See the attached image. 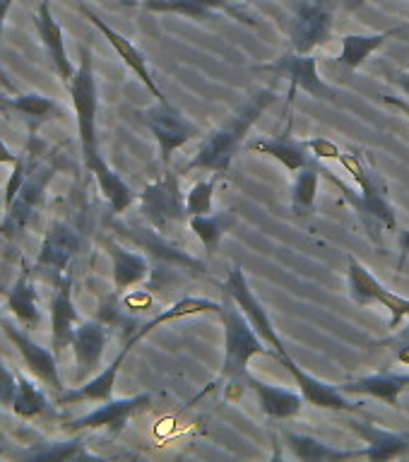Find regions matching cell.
I'll use <instances>...</instances> for the list:
<instances>
[{
    "mask_svg": "<svg viewBox=\"0 0 409 462\" xmlns=\"http://www.w3.org/2000/svg\"><path fill=\"white\" fill-rule=\"evenodd\" d=\"M3 101H5V99H3V97H0V104H3Z\"/></svg>",
    "mask_w": 409,
    "mask_h": 462,
    "instance_id": "7dc6e473",
    "label": "cell"
},
{
    "mask_svg": "<svg viewBox=\"0 0 409 462\" xmlns=\"http://www.w3.org/2000/svg\"><path fill=\"white\" fill-rule=\"evenodd\" d=\"M284 439H287L294 457H299L302 462H342L364 457V450H338V448H330L323 440L303 436V433H284Z\"/></svg>",
    "mask_w": 409,
    "mask_h": 462,
    "instance_id": "f546056e",
    "label": "cell"
},
{
    "mask_svg": "<svg viewBox=\"0 0 409 462\" xmlns=\"http://www.w3.org/2000/svg\"><path fill=\"white\" fill-rule=\"evenodd\" d=\"M332 7L328 0H303L289 24L292 51L311 53L332 36Z\"/></svg>",
    "mask_w": 409,
    "mask_h": 462,
    "instance_id": "30bf717a",
    "label": "cell"
},
{
    "mask_svg": "<svg viewBox=\"0 0 409 462\" xmlns=\"http://www.w3.org/2000/svg\"><path fill=\"white\" fill-rule=\"evenodd\" d=\"M253 152H258V154H267V157L277 159L284 169L289 171H299L303 169L309 162V147L306 143H299L292 137V116H289L287 128L282 130L280 137H274V140H265V137H260V140H253L248 144Z\"/></svg>",
    "mask_w": 409,
    "mask_h": 462,
    "instance_id": "603a6c76",
    "label": "cell"
},
{
    "mask_svg": "<svg viewBox=\"0 0 409 462\" xmlns=\"http://www.w3.org/2000/svg\"><path fill=\"white\" fill-rule=\"evenodd\" d=\"M246 385L258 395L260 410L265 411L270 419H292L302 411V393H292V390L280 388V385H267L256 375H248Z\"/></svg>",
    "mask_w": 409,
    "mask_h": 462,
    "instance_id": "cb8c5ba5",
    "label": "cell"
},
{
    "mask_svg": "<svg viewBox=\"0 0 409 462\" xmlns=\"http://www.w3.org/2000/svg\"><path fill=\"white\" fill-rule=\"evenodd\" d=\"M78 323V309L72 303V274L65 273L58 280L56 296L51 303V345H53L56 356H60L72 345V335H75Z\"/></svg>",
    "mask_w": 409,
    "mask_h": 462,
    "instance_id": "9a60e30c",
    "label": "cell"
},
{
    "mask_svg": "<svg viewBox=\"0 0 409 462\" xmlns=\"http://www.w3.org/2000/svg\"><path fill=\"white\" fill-rule=\"evenodd\" d=\"M318 183H321V169L316 164H306L296 173L292 186V209L296 217H309L316 209Z\"/></svg>",
    "mask_w": 409,
    "mask_h": 462,
    "instance_id": "1f68e13d",
    "label": "cell"
},
{
    "mask_svg": "<svg viewBox=\"0 0 409 462\" xmlns=\"http://www.w3.org/2000/svg\"><path fill=\"white\" fill-rule=\"evenodd\" d=\"M3 332L7 335V339L17 346V352L22 354V359L27 364V368L39 378V381L46 385V388H53L58 393H63V381H60V374H58V356L56 352H49L46 346H39L34 339L29 337L27 332L17 328L13 323H0Z\"/></svg>",
    "mask_w": 409,
    "mask_h": 462,
    "instance_id": "5bb4252c",
    "label": "cell"
},
{
    "mask_svg": "<svg viewBox=\"0 0 409 462\" xmlns=\"http://www.w3.org/2000/svg\"><path fill=\"white\" fill-rule=\"evenodd\" d=\"M395 349H397V361H400V364H407L409 366V332L400 335Z\"/></svg>",
    "mask_w": 409,
    "mask_h": 462,
    "instance_id": "ab89813d",
    "label": "cell"
},
{
    "mask_svg": "<svg viewBox=\"0 0 409 462\" xmlns=\"http://www.w3.org/2000/svg\"><path fill=\"white\" fill-rule=\"evenodd\" d=\"M222 309V303L209 301V299H195V296H183L179 301L164 309L159 316H154L152 320H147L144 325H140L135 332H133V337L125 342L128 349H133V345H137L144 335H150L152 330H157L159 325L172 323V320H179V318H193V316H202V313H219Z\"/></svg>",
    "mask_w": 409,
    "mask_h": 462,
    "instance_id": "4316f807",
    "label": "cell"
},
{
    "mask_svg": "<svg viewBox=\"0 0 409 462\" xmlns=\"http://www.w3.org/2000/svg\"><path fill=\"white\" fill-rule=\"evenodd\" d=\"M390 79H393V82H395V85L409 97V72H393Z\"/></svg>",
    "mask_w": 409,
    "mask_h": 462,
    "instance_id": "b9f144b4",
    "label": "cell"
},
{
    "mask_svg": "<svg viewBox=\"0 0 409 462\" xmlns=\"http://www.w3.org/2000/svg\"><path fill=\"white\" fill-rule=\"evenodd\" d=\"M0 323H3V318H0Z\"/></svg>",
    "mask_w": 409,
    "mask_h": 462,
    "instance_id": "681fc988",
    "label": "cell"
},
{
    "mask_svg": "<svg viewBox=\"0 0 409 462\" xmlns=\"http://www.w3.org/2000/svg\"><path fill=\"white\" fill-rule=\"evenodd\" d=\"M222 291L229 296L231 301L237 303L238 309H241V313L248 318V323L256 328V332H258L260 337L265 339L267 345L273 346L274 352H277V359L284 356V354H289L284 342H282L277 330H274V325L273 320H270V316H267V310L263 309V303L258 301V296L253 294L251 284H248V280H246L244 267L241 265L231 267L229 277H227V282L222 284Z\"/></svg>",
    "mask_w": 409,
    "mask_h": 462,
    "instance_id": "9c48e42d",
    "label": "cell"
},
{
    "mask_svg": "<svg viewBox=\"0 0 409 462\" xmlns=\"http://www.w3.org/2000/svg\"><path fill=\"white\" fill-rule=\"evenodd\" d=\"M246 3H253V0H246Z\"/></svg>",
    "mask_w": 409,
    "mask_h": 462,
    "instance_id": "c3c4849f",
    "label": "cell"
},
{
    "mask_svg": "<svg viewBox=\"0 0 409 462\" xmlns=\"http://www.w3.org/2000/svg\"><path fill=\"white\" fill-rule=\"evenodd\" d=\"M352 431L364 439L368 443L364 448V457L371 462H388L395 460V457H403L409 450V440L404 436L395 431H388V429H381V426L371 424V421H349Z\"/></svg>",
    "mask_w": 409,
    "mask_h": 462,
    "instance_id": "ffe728a7",
    "label": "cell"
},
{
    "mask_svg": "<svg viewBox=\"0 0 409 462\" xmlns=\"http://www.w3.org/2000/svg\"><path fill=\"white\" fill-rule=\"evenodd\" d=\"M14 393H17V375H13V371L0 359V407L3 410H13Z\"/></svg>",
    "mask_w": 409,
    "mask_h": 462,
    "instance_id": "8d00e7d4",
    "label": "cell"
},
{
    "mask_svg": "<svg viewBox=\"0 0 409 462\" xmlns=\"http://www.w3.org/2000/svg\"><path fill=\"white\" fill-rule=\"evenodd\" d=\"M53 176H56V162L36 159L22 180L20 190L5 205V217L0 222V236L7 238V241H17L27 231V226L34 222V217L42 209L46 188L53 180Z\"/></svg>",
    "mask_w": 409,
    "mask_h": 462,
    "instance_id": "5b68a950",
    "label": "cell"
},
{
    "mask_svg": "<svg viewBox=\"0 0 409 462\" xmlns=\"http://www.w3.org/2000/svg\"><path fill=\"white\" fill-rule=\"evenodd\" d=\"M17 154H13V152L7 150V144L0 140V164H7V166H14L17 164Z\"/></svg>",
    "mask_w": 409,
    "mask_h": 462,
    "instance_id": "60d3db41",
    "label": "cell"
},
{
    "mask_svg": "<svg viewBox=\"0 0 409 462\" xmlns=\"http://www.w3.org/2000/svg\"><path fill=\"white\" fill-rule=\"evenodd\" d=\"M345 395H368L397 407V400L409 390V374H374L339 385Z\"/></svg>",
    "mask_w": 409,
    "mask_h": 462,
    "instance_id": "7402d4cb",
    "label": "cell"
},
{
    "mask_svg": "<svg viewBox=\"0 0 409 462\" xmlns=\"http://www.w3.org/2000/svg\"><path fill=\"white\" fill-rule=\"evenodd\" d=\"M364 3H368V0H357V3H354V7H357V5H364Z\"/></svg>",
    "mask_w": 409,
    "mask_h": 462,
    "instance_id": "bcb514c9",
    "label": "cell"
},
{
    "mask_svg": "<svg viewBox=\"0 0 409 462\" xmlns=\"http://www.w3.org/2000/svg\"><path fill=\"white\" fill-rule=\"evenodd\" d=\"M237 224L234 209H224V212H212V215H195L188 217V226L195 236L202 241V248L208 255L217 251V245L224 238V234Z\"/></svg>",
    "mask_w": 409,
    "mask_h": 462,
    "instance_id": "4dcf8cb0",
    "label": "cell"
},
{
    "mask_svg": "<svg viewBox=\"0 0 409 462\" xmlns=\"http://www.w3.org/2000/svg\"><path fill=\"white\" fill-rule=\"evenodd\" d=\"M219 318L224 325V364L222 378L229 381H248V361L253 356H273L277 359V352L260 337L256 328L248 323V318L241 313L237 303H222Z\"/></svg>",
    "mask_w": 409,
    "mask_h": 462,
    "instance_id": "277c9868",
    "label": "cell"
},
{
    "mask_svg": "<svg viewBox=\"0 0 409 462\" xmlns=\"http://www.w3.org/2000/svg\"><path fill=\"white\" fill-rule=\"evenodd\" d=\"M152 402L150 393H140L135 397H123V400H107L99 410L89 411L85 417L75 419L70 424H65V431L79 433L92 431V429H108V431H121L135 411L147 410Z\"/></svg>",
    "mask_w": 409,
    "mask_h": 462,
    "instance_id": "7c38bea8",
    "label": "cell"
},
{
    "mask_svg": "<svg viewBox=\"0 0 409 462\" xmlns=\"http://www.w3.org/2000/svg\"><path fill=\"white\" fill-rule=\"evenodd\" d=\"M349 296L359 306H374V303H378V306L386 309V303L393 296V291L383 287L381 282L371 274V270L352 255L349 258Z\"/></svg>",
    "mask_w": 409,
    "mask_h": 462,
    "instance_id": "f1b7e54d",
    "label": "cell"
},
{
    "mask_svg": "<svg viewBox=\"0 0 409 462\" xmlns=\"http://www.w3.org/2000/svg\"><path fill=\"white\" fill-rule=\"evenodd\" d=\"M7 309L13 310V316L20 320L24 328L36 330L42 323V310H39V296H36L34 282H32V270L27 260H22V273L17 282L7 294Z\"/></svg>",
    "mask_w": 409,
    "mask_h": 462,
    "instance_id": "d4e9b609",
    "label": "cell"
},
{
    "mask_svg": "<svg viewBox=\"0 0 409 462\" xmlns=\"http://www.w3.org/2000/svg\"><path fill=\"white\" fill-rule=\"evenodd\" d=\"M143 123L152 130V135L159 144V157L162 164H169L173 157V152L181 150L183 144L200 135V128L191 123L186 116L181 114L179 108L172 106L169 101H157L154 106L143 111Z\"/></svg>",
    "mask_w": 409,
    "mask_h": 462,
    "instance_id": "52a82bcc",
    "label": "cell"
},
{
    "mask_svg": "<svg viewBox=\"0 0 409 462\" xmlns=\"http://www.w3.org/2000/svg\"><path fill=\"white\" fill-rule=\"evenodd\" d=\"M107 251L111 255V263H114V284L118 294H123V291H128V289L137 287V284H143L147 280L150 263H147L144 255L123 248V245H118L111 238L107 241Z\"/></svg>",
    "mask_w": 409,
    "mask_h": 462,
    "instance_id": "484cf974",
    "label": "cell"
},
{
    "mask_svg": "<svg viewBox=\"0 0 409 462\" xmlns=\"http://www.w3.org/2000/svg\"><path fill=\"white\" fill-rule=\"evenodd\" d=\"M128 346H123L121 354L116 356L111 364H108L104 371H101L99 375H94V378H89L87 383H82V385H78V388L68 390V393H60L58 395V404H72V402H107V400H111V395H114V385H116V378H118V371H121L123 366V359L128 356Z\"/></svg>",
    "mask_w": 409,
    "mask_h": 462,
    "instance_id": "44dd1931",
    "label": "cell"
},
{
    "mask_svg": "<svg viewBox=\"0 0 409 462\" xmlns=\"http://www.w3.org/2000/svg\"><path fill=\"white\" fill-rule=\"evenodd\" d=\"M79 251H82L79 231L72 224L56 219L46 229L42 251H39V258H36V270L39 273H53L58 282L68 273V267H70L72 260L78 258Z\"/></svg>",
    "mask_w": 409,
    "mask_h": 462,
    "instance_id": "8fae6325",
    "label": "cell"
},
{
    "mask_svg": "<svg viewBox=\"0 0 409 462\" xmlns=\"http://www.w3.org/2000/svg\"><path fill=\"white\" fill-rule=\"evenodd\" d=\"M383 99H386V104H390V106L400 108V111L409 118V101L400 99V97H383Z\"/></svg>",
    "mask_w": 409,
    "mask_h": 462,
    "instance_id": "7bdbcfd3",
    "label": "cell"
},
{
    "mask_svg": "<svg viewBox=\"0 0 409 462\" xmlns=\"http://www.w3.org/2000/svg\"><path fill=\"white\" fill-rule=\"evenodd\" d=\"M404 27L388 29V32H378V34H347L342 36V51H339L338 63L345 70H357L359 65H364L367 58H371L376 51L381 49L383 43L388 42L390 36L400 34Z\"/></svg>",
    "mask_w": 409,
    "mask_h": 462,
    "instance_id": "83f0119b",
    "label": "cell"
},
{
    "mask_svg": "<svg viewBox=\"0 0 409 462\" xmlns=\"http://www.w3.org/2000/svg\"><path fill=\"white\" fill-rule=\"evenodd\" d=\"M78 7H79V13L85 14L87 20L92 22L94 27L99 29L101 34L107 36V42L111 43V46H114V51H116V53H118V58H121L123 63L128 65L130 70L135 72L137 79H140V82H143V85L147 87V89H150V92H152V97H157V101H169L164 97V92L159 89L157 82H154V78H152L150 68H147V58H144L143 51L137 49L135 43L130 42V39H125V36H123L121 32H116L114 27H108L107 22L101 20L99 14L87 7V3L78 0Z\"/></svg>",
    "mask_w": 409,
    "mask_h": 462,
    "instance_id": "4fadbf2b",
    "label": "cell"
},
{
    "mask_svg": "<svg viewBox=\"0 0 409 462\" xmlns=\"http://www.w3.org/2000/svg\"><path fill=\"white\" fill-rule=\"evenodd\" d=\"M68 92H70L72 106H75V114H78L82 162H85L87 171L92 173L94 179H99L101 173H107L111 166L99 154V143H97V108H99V99H97V79H94V65L89 49H82L79 68L75 70L70 82H68Z\"/></svg>",
    "mask_w": 409,
    "mask_h": 462,
    "instance_id": "3957f363",
    "label": "cell"
},
{
    "mask_svg": "<svg viewBox=\"0 0 409 462\" xmlns=\"http://www.w3.org/2000/svg\"><path fill=\"white\" fill-rule=\"evenodd\" d=\"M140 3H143L144 10H150V13H173L183 14V17H193V20H205L208 14L217 13V10H224V13H229L231 17H237L238 22L256 27V17L244 13V10L238 5H234L231 0H140Z\"/></svg>",
    "mask_w": 409,
    "mask_h": 462,
    "instance_id": "d6986e66",
    "label": "cell"
},
{
    "mask_svg": "<svg viewBox=\"0 0 409 462\" xmlns=\"http://www.w3.org/2000/svg\"><path fill=\"white\" fill-rule=\"evenodd\" d=\"M34 27L36 34L42 39L43 51L49 56L53 70L58 72V78L63 79L65 85L70 82L72 75H75V68H72L70 58H68V49H65L63 29L53 20V13H51V0H42V5L34 14Z\"/></svg>",
    "mask_w": 409,
    "mask_h": 462,
    "instance_id": "e0dca14e",
    "label": "cell"
},
{
    "mask_svg": "<svg viewBox=\"0 0 409 462\" xmlns=\"http://www.w3.org/2000/svg\"><path fill=\"white\" fill-rule=\"evenodd\" d=\"M108 342L107 325L99 320H85L78 323L75 335H72V352H75V361H78V381H85L87 375L97 371L104 349Z\"/></svg>",
    "mask_w": 409,
    "mask_h": 462,
    "instance_id": "ac0fdd59",
    "label": "cell"
},
{
    "mask_svg": "<svg viewBox=\"0 0 409 462\" xmlns=\"http://www.w3.org/2000/svg\"><path fill=\"white\" fill-rule=\"evenodd\" d=\"M0 85L5 87V89H10V92H14V85H13V82H10V79L5 78V75H3V72H0Z\"/></svg>",
    "mask_w": 409,
    "mask_h": 462,
    "instance_id": "f6af8a7d",
    "label": "cell"
},
{
    "mask_svg": "<svg viewBox=\"0 0 409 462\" xmlns=\"http://www.w3.org/2000/svg\"><path fill=\"white\" fill-rule=\"evenodd\" d=\"M256 70H267L273 75H280V78L289 79V104L294 101L296 89H303L309 92L311 97L323 101H335V89H330V85H325L321 72H318V60L311 53H296V51H289L282 58H277L274 63L258 65Z\"/></svg>",
    "mask_w": 409,
    "mask_h": 462,
    "instance_id": "ba28073f",
    "label": "cell"
},
{
    "mask_svg": "<svg viewBox=\"0 0 409 462\" xmlns=\"http://www.w3.org/2000/svg\"><path fill=\"white\" fill-rule=\"evenodd\" d=\"M306 147L316 159H332V162H339L342 157V150H339L338 143L332 140H325V137H311L306 140Z\"/></svg>",
    "mask_w": 409,
    "mask_h": 462,
    "instance_id": "74e56055",
    "label": "cell"
},
{
    "mask_svg": "<svg viewBox=\"0 0 409 462\" xmlns=\"http://www.w3.org/2000/svg\"><path fill=\"white\" fill-rule=\"evenodd\" d=\"M397 245H400V263H397V270H403L404 260L409 258V229L397 231Z\"/></svg>",
    "mask_w": 409,
    "mask_h": 462,
    "instance_id": "f35d334b",
    "label": "cell"
},
{
    "mask_svg": "<svg viewBox=\"0 0 409 462\" xmlns=\"http://www.w3.org/2000/svg\"><path fill=\"white\" fill-rule=\"evenodd\" d=\"M188 217L212 215L215 212V179L198 180L186 193Z\"/></svg>",
    "mask_w": 409,
    "mask_h": 462,
    "instance_id": "d590c367",
    "label": "cell"
},
{
    "mask_svg": "<svg viewBox=\"0 0 409 462\" xmlns=\"http://www.w3.org/2000/svg\"><path fill=\"white\" fill-rule=\"evenodd\" d=\"M282 364V366L287 368L289 374H292V378L296 381V385H299V390H302V395L306 402H311L313 407H321V410H332V411H354L357 410V404H352L349 400H347V395L342 393L339 388H335V385H328V383L318 381V378H313L311 374H306L299 364H296L289 354H284V356H280L277 359Z\"/></svg>",
    "mask_w": 409,
    "mask_h": 462,
    "instance_id": "2e32d148",
    "label": "cell"
},
{
    "mask_svg": "<svg viewBox=\"0 0 409 462\" xmlns=\"http://www.w3.org/2000/svg\"><path fill=\"white\" fill-rule=\"evenodd\" d=\"M46 407H49V400L43 395V390L27 375H17V393L13 402L14 414L22 419H34L46 411Z\"/></svg>",
    "mask_w": 409,
    "mask_h": 462,
    "instance_id": "d6a6232c",
    "label": "cell"
},
{
    "mask_svg": "<svg viewBox=\"0 0 409 462\" xmlns=\"http://www.w3.org/2000/svg\"><path fill=\"white\" fill-rule=\"evenodd\" d=\"M137 202L144 219L162 236L173 234L188 219L186 195L181 193L179 176L172 171H166L162 179L144 188L143 193H137Z\"/></svg>",
    "mask_w": 409,
    "mask_h": 462,
    "instance_id": "8992f818",
    "label": "cell"
},
{
    "mask_svg": "<svg viewBox=\"0 0 409 462\" xmlns=\"http://www.w3.org/2000/svg\"><path fill=\"white\" fill-rule=\"evenodd\" d=\"M24 457L32 460H79V457H92L85 450L82 436L75 440H63V443H51V446L42 448V450H27Z\"/></svg>",
    "mask_w": 409,
    "mask_h": 462,
    "instance_id": "e575fe53",
    "label": "cell"
},
{
    "mask_svg": "<svg viewBox=\"0 0 409 462\" xmlns=\"http://www.w3.org/2000/svg\"><path fill=\"white\" fill-rule=\"evenodd\" d=\"M3 104H7L14 111H20V114L29 116L34 123L49 121V118H58V116H63L60 106H58L56 101H51L49 97H43V94H17L14 99H5Z\"/></svg>",
    "mask_w": 409,
    "mask_h": 462,
    "instance_id": "836d02e7",
    "label": "cell"
},
{
    "mask_svg": "<svg viewBox=\"0 0 409 462\" xmlns=\"http://www.w3.org/2000/svg\"><path fill=\"white\" fill-rule=\"evenodd\" d=\"M274 101V89H260L258 94H253L251 99L244 101L219 128L202 140V144L195 152V157L188 162L186 171L200 169V171H209L215 176H227L229 173L231 159L237 157L238 147L244 144L246 135L251 133V128L258 123V118L265 114V108Z\"/></svg>",
    "mask_w": 409,
    "mask_h": 462,
    "instance_id": "6da1fadb",
    "label": "cell"
},
{
    "mask_svg": "<svg viewBox=\"0 0 409 462\" xmlns=\"http://www.w3.org/2000/svg\"><path fill=\"white\" fill-rule=\"evenodd\" d=\"M14 0H0V34H3V24H5V17L10 13V7H13Z\"/></svg>",
    "mask_w": 409,
    "mask_h": 462,
    "instance_id": "ee69618b",
    "label": "cell"
},
{
    "mask_svg": "<svg viewBox=\"0 0 409 462\" xmlns=\"http://www.w3.org/2000/svg\"><path fill=\"white\" fill-rule=\"evenodd\" d=\"M339 164L345 166V171L352 176L359 193L347 190L342 183H339V188L345 190V195L349 198L354 209L359 212L364 224L371 229V234L376 236L378 231H397V217L388 202V186L381 179V173L371 166V162L359 150H342Z\"/></svg>",
    "mask_w": 409,
    "mask_h": 462,
    "instance_id": "7a4b0ae2",
    "label": "cell"
}]
</instances>
